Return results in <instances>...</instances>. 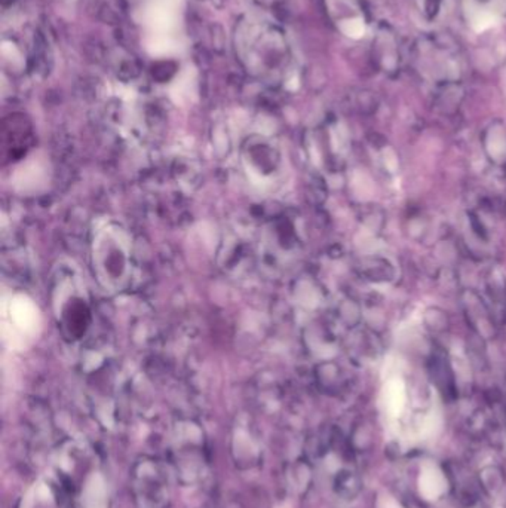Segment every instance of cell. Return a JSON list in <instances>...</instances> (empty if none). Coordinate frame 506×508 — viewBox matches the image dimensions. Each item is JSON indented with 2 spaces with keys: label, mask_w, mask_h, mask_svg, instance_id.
<instances>
[{
  "label": "cell",
  "mask_w": 506,
  "mask_h": 508,
  "mask_svg": "<svg viewBox=\"0 0 506 508\" xmlns=\"http://www.w3.org/2000/svg\"><path fill=\"white\" fill-rule=\"evenodd\" d=\"M445 479L435 465H424L420 473L419 489L427 500H437L445 491Z\"/></svg>",
  "instance_id": "6da1fadb"
}]
</instances>
